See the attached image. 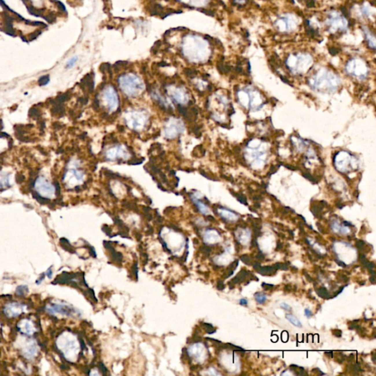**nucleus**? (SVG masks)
<instances>
[{"label":"nucleus","instance_id":"obj_1","mask_svg":"<svg viewBox=\"0 0 376 376\" xmlns=\"http://www.w3.org/2000/svg\"><path fill=\"white\" fill-rule=\"evenodd\" d=\"M340 84V79L328 70H320L310 80V84L320 92H333Z\"/></svg>","mask_w":376,"mask_h":376},{"label":"nucleus","instance_id":"obj_2","mask_svg":"<svg viewBox=\"0 0 376 376\" xmlns=\"http://www.w3.org/2000/svg\"><path fill=\"white\" fill-rule=\"evenodd\" d=\"M120 88L129 97L138 96L143 89V84L140 79L134 74H126L119 78Z\"/></svg>","mask_w":376,"mask_h":376},{"label":"nucleus","instance_id":"obj_3","mask_svg":"<svg viewBox=\"0 0 376 376\" xmlns=\"http://www.w3.org/2000/svg\"><path fill=\"white\" fill-rule=\"evenodd\" d=\"M34 189L36 194L40 198L48 200L55 197L58 187L45 176H39L35 180Z\"/></svg>","mask_w":376,"mask_h":376},{"label":"nucleus","instance_id":"obj_4","mask_svg":"<svg viewBox=\"0 0 376 376\" xmlns=\"http://www.w3.org/2000/svg\"><path fill=\"white\" fill-rule=\"evenodd\" d=\"M312 63V58L309 54H298L290 56L287 58V67L295 73H303L306 71Z\"/></svg>","mask_w":376,"mask_h":376},{"label":"nucleus","instance_id":"obj_5","mask_svg":"<svg viewBox=\"0 0 376 376\" xmlns=\"http://www.w3.org/2000/svg\"><path fill=\"white\" fill-rule=\"evenodd\" d=\"M346 71L358 78H364L368 73V67L364 61L359 58H354L346 65Z\"/></svg>","mask_w":376,"mask_h":376},{"label":"nucleus","instance_id":"obj_6","mask_svg":"<svg viewBox=\"0 0 376 376\" xmlns=\"http://www.w3.org/2000/svg\"><path fill=\"white\" fill-rule=\"evenodd\" d=\"M84 174L83 171L80 169H77L76 167H71L68 168L65 171L62 177V182L64 185L68 187H75V188L78 187L80 184L83 181Z\"/></svg>","mask_w":376,"mask_h":376},{"label":"nucleus","instance_id":"obj_7","mask_svg":"<svg viewBox=\"0 0 376 376\" xmlns=\"http://www.w3.org/2000/svg\"><path fill=\"white\" fill-rule=\"evenodd\" d=\"M329 30L331 32H337L339 30H344L347 27V21L344 16L336 11L330 13L327 20Z\"/></svg>","mask_w":376,"mask_h":376},{"label":"nucleus","instance_id":"obj_8","mask_svg":"<svg viewBox=\"0 0 376 376\" xmlns=\"http://www.w3.org/2000/svg\"><path fill=\"white\" fill-rule=\"evenodd\" d=\"M353 162L351 155L346 152H339L334 158V165L340 172L344 173L348 171L351 168L350 165L353 167Z\"/></svg>","mask_w":376,"mask_h":376},{"label":"nucleus","instance_id":"obj_9","mask_svg":"<svg viewBox=\"0 0 376 376\" xmlns=\"http://www.w3.org/2000/svg\"><path fill=\"white\" fill-rule=\"evenodd\" d=\"M171 121H168L165 127V137L169 139H174L182 133L184 131V125L180 120L172 119Z\"/></svg>","mask_w":376,"mask_h":376},{"label":"nucleus","instance_id":"obj_10","mask_svg":"<svg viewBox=\"0 0 376 376\" xmlns=\"http://www.w3.org/2000/svg\"><path fill=\"white\" fill-rule=\"evenodd\" d=\"M27 306L18 302H11L5 305L4 308V313L9 318L16 317L19 316L21 313L25 311Z\"/></svg>","mask_w":376,"mask_h":376},{"label":"nucleus","instance_id":"obj_11","mask_svg":"<svg viewBox=\"0 0 376 376\" xmlns=\"http://www.w3.org/2000/svg\"><path fill=\"white\" fill-rule=\"evenodd\" d=\"M104 96L108 110L113 111L118 106V96L113 86H108L104 90Z\"/></svg>","mask_w":376,"mask_h":376},{"label":"nucleus","instance_id":"obj_12","mask_svg":"<svg viewBox=\"0 0 376 376\" xmlns=\"http://www.w3.org/2000/svg\"><path fill=\"white\" fill-rule=\"evenodd\" d=\"M46 311L51 314H54L55 313L64 314V315L71 316L75 312L73 308L70 307L66 305L61 304H51L46 306Z\"/></svg>","mask_w":376,"mask_h":376},{"label":"nucleus","instance_id":"obj_13","mask_svg":"<svg viewBox=\"0 0 376 376\" xmlns=\"http://www.w3.org/2000/svg\"><path fill=\"white\" fill-rule=\"evenodd\" d=\"M17 328L20 332L27 336H32L36 332V328L34 323L28 318L23 319L17 325Z\"/></svg>","mask_w":376,"mask_h":376},{"label":"nucleus","instance_id":"obj_14","mask_svg":"<svg viewBox=\"0 0 376 376\" xmlns=\"http://www.w3.org/2000/svg\"><path fill=\"white\" fill-rule=\"evenodd\" d=\"M276 24L279 27V30L282 31L292 30V29H295V27H296L295 20H292V18L288 17V16H284V17L278 20Z\"/></svg>","mask_w":376,"mask_h":376},{"label":"nucleus","instance_id":"obj_15","mask_svg":"<svg viewBox=\"0 0 376 376\" xmlns=\"http://www.w3.org/2000/svg\"><path fill=\"white\" fill-rule=\"evenodd\" d=\"M173 99L180 105L186 104L188 101V96L185 90L182 88H176L173 92Z\"/></svg>","mask_w":376,"mask_h":376},{"label":"nucleus","instance_id":"obj_16","mask_svg":"<svg viewBox=\"0 0 376 376\" xmlns=\"http://www.w3.org/2000/svg\"><path fill=\"white\" fill-rule=\"evenodd\" d=\"M134 113H135L136 116H134V113L132 114L133 115L132 117V119H131L132 120L131 125L132 126L134 129H140L141 126L145 125L146 123V116L143 113H138L137 112H134Z\"/></svg>","mask_w":376,"mask_h":376},{"label":"nucleus","instance_id":"obj_17","mask_svg":"<svg viewBox=\"0 0 376 376\" xmlns=\"http://www.w3.org/2000/svg\"><path fill=\"white\" fill-rule=\"evenodd\" d=\"M10 173L0 171V190L10 187Z\"/></svg>","mask_w":376,"mask_h":376},{"label":"nucleus","instance_id":"obj_18","mask_svg":"<svg viewBox=\"0 0 376 376\" xmlns=\"http://www.w3.org/2000/svg\"><path fill=\"white\" fill-rule=\"evenodd\" d=\"M37 352V347L35 343L29 344L23 350V355L26 359H32L35 355Z\"/></svg>","mask_w":376,"mask_h":376},{"label":"nucleus","instance_id":"obj_19","mask_svg":"<svg viewBox=\"0 0 376 376\" xmlns=\"http://www.w3.org/2000/svg\"><path fill=\"white\" fill-rule=\"evenodd\" d=\"M192 201H193V204L196 205V207L198 208V210L201 213L204 214V215H206V214H207L209 212V209H208V207H207L205 204L202 201H200L197 197H196V195H193L192 196Z\"/></svg>","mask_w":376,"mask_h":376},{"label":"nucleus","instance_id":"obj_20","mask_svg":"<svg viewBox=\"0 0 376 376\" xmlns=\"http://www.w3.org/2000/svg\"><path fill=\"white\" fill-rule=\"evenodd\" d=\"M104 244L106 248H107L109 250H110V253H111V257L112 259L114 260V261L116 263L121 262V260H122V255H121V253H119V252L115 251V248L110 246V243L109 242H104Z\"/></svg>","mask_w":376,"mask_h":376},{"label":"nucleus","instance_id":"obj_21","mask_svg":"<svg viewBox=\"0 0 376 376\" xmlns=\"http://www.w3.org/2000/svg\"><path fill=\"white\" fill-rule=\"evenodd\" d=\"M363 30L366 42L368 43L369 46L372 49H375V35L370 30V29L366 28V27H364Z\"/></svg>","mask_w":376,"mask_h":376},{"label":"nucleus","instance_id":"obj_22","mask_svg":"<svg viewBox=\"0 0 376 376\" xmlns=\"http://www.w3.org/2000/svg\"><path fill=\"white\" fill-rule=\"evenodd\" d=\"M218 213L219 215L223 218V219L227 220H236L237 218V215H236L235 213H234L231 211L228 210L226 209H224V208H220L218 209Z\"/></svg>","mask_w":376,"mask_h":376},{"label":"nucleus","instance_id":"obj_23","mask_svg":"<svg viewBox=\"0 0 376 376\" xmlns=\"http://www.w3.org/2000/svg\"><path fill=\"white\" fill-rule=\"evenodd\" d=\"M277 270L278 269L276 268V266L273 265V266H271V267L270 266L260 267V268L257 270V271H258V272L259 273H260V274L267 276V275L273 274V273H275V272L277 271Z\"/></svg>","mask_w":376,"mask_h":376},{"label":"nucleus","instance_id":"obj_24","mask_svg":"<svg viewBox=\"0 0 376 376\" xmlns=\"http://www.w3.org/2000/svg\"><path fill=\"white\" fill-rule=\"evenodd\" d=\"M248 273V271H246V270H241L240 272H239V273H238V274L231 281V283H229V284H237V283H239V282L243 281L245 280V279L246 278V276H247Z\"/></svg>","mask_w":376,"mask_h":376},{"label":"nucleus","instance_id":"obj_25","mask_svg":"<svg viewBox=\"0 0 376 376\" xmlns=\"http://www.w3.org/2000/svg\"><path fill=\"white\" fill-rule=\"evenodd\" d=\"M286 318H287V320H288L292 324V325H295V326L299 327V328L300 327H302V324L301 322V321H300L299 320L295 317V316H294L293 314H286Z\"/></svg>","mask_w":376,"mask_h":376},{"label":"nucleus","instance_id":"obj_26","mask_svg":"<svg viewBox=\"0 0 376 376\" xmlns=\"http://www.w3.org/2000/svg\"><path fill=\"white\" fill-rule=\"evenodd\" d=\"M163 7L161 6L160 5H158V4H155L153 6H152L151 9H150V13L153 16H158L159 14H163Z\"/></svg>","mask_w":376,"mask_h":376},{"label":"nucleus","instance_id":"obj_27","mask_svg":"<svg viewBox=\"0 0 376 376\" xmlns=\"http://www.w3.org/2000/svg\"><path fill=\"white\" fill-rule=\"evenodd\" d=\"M359 259H360L361 262L362 263V265H363L366 268L372 269V268H374L375 266L374 263L367 261V260L366 259V258H365V256L363 255V254H361L360 257H359Z\"/></svg>","mask_w":376,"mask_h":376},{"label":"nucleus","instance_id":"obj_28","mask_svg":"<svg viewBox=\"0 0 376 376\" xmlns=\"http://www.w3.org/2000/svg\"><path fill=\"white\" fill-rule=\"evenodd\" d=\"M254 298H255L257 303H260V304H262V303H265L267 300L266 295L262 293V292H257V293H255L254 294Z\"/></svg>","mask_w":376,"mask_h":376},{"label":"nucleus","instance_id":"obj_29","mask_svg":"<svg viewBox=\"0 0 376 376\" xmlns=\"http://www.w3.org/2000/svg\"><path fill=\"white\" fill-rule=\"evenodd\" d=\"M16 295L18 296H24L28 292V287L25 285H21L16 288Z\"/></svg>","mask_w":376,"mask_h":376},{"label":"nucleus","instance_id":"obj_30","mask_svg":"<svg viewBox=\"0 0 376 376\" xmlns=\"http://www.w3.org/2000/svg\"><path fill=\"white\" fill-rule=\"evenodd\" d=\"M317 293L318 294L319 296L322 298H326V299L327 298H330V295L328 294L326 289L323 288V287H320V288L317 289Z\"/></svg>","mask_w":376,"mask_h":376},{"label":"nucleus","instance_id":"obj_31","mask_svg":"<svg viewBox=\"0 0 376 376\" xmlns=\"http://www.w3.org/2000/svg\"><path fill=\"white\" fill-rule=\"evenodd\" d=\"M50 81V78L49 75H44L40 77L38 80V84L40 86H44L48 84Z\"/></svg>","mask_w":376,"mask_h":376},{"label":"nucleus","instance_id":"obj_32","mask_svg":"<svg viewBox=\"0 0 376 376\" xmlns=\"http://www.w3.org/2000/svg\"><path fill=\"white\" fill-rule=\"evenodd\" d=\"M78 60V57L77 56H74L73 58H71V59H69V60L66 62V65H65V68L66 69H71L73 67V65H75L76 62Z\"/></svg>","mask_w":376,"mask_h":376},{"label":"nucleus","instance_id":"obj_33","mask_svg":"<svg viewBox=\"0 0 376 376\" xmlns=\"http://www.w3.org/2000/svg\"><path fill=\"white\" fill-rule=\"evenodd\" d=\"M204 328H205V330L207 331V332L208 333H209V334H212V333H215V330L214 329L213 326H212L211 324L204 323Z\"/></svg>","mask_w":376,"mask_h":376},{"label":"nucleus","instance_id":"obj_34","mask_svg":"<svg viewBox=\"0 0 376 376\" xmlns=\"http://www.w3.org/2000/svg\"><path fill=\"white\" fill-rule=\"evenodd\" d=\"M98 366H99V369L101 370V371H102V373H103V374H104V375L107 374V367H106V366H104V364L102 363V362H99V363L98 364Z\"/></svg>","mask_w":376,"mask_h":376},{"label":"nucleus","instance_id":"obj_35","mask_svg":"<svg viewBox=\"0 0 376 376\" xmlns=\"http://www.w3.org/2000/svg\"><path fill=\"white\" fill-rule=\"evenodd\" d=\"M185 73H186L187 76L189 77H193L194 76L195 74H196V71L194 70V69H185Z\"/></svg>","mask_w":376,"mask_h":376},{"label":"nucleus","instance_id":"obj_36","mask_svg":"<svg viewBox=\"0 0 376 376\" xmlns=\"http://www.w3.org/2000/svg\"><path fill=\"white\" fill-rule=\"evenodd\" d=\"M240 259H241V261H243V262L245 263V264H246V265H249V264H250V257H249L248 255H246V254L241 256Z\"/></svg>","mask_w":376,"mask_h":376},{"label":"nucleus","instance_id":"obj_37","mask_svg":"<svg viewBox=\"0 0 376 376\" xmlns=\"http://www.w3.org/2000/svg\"><path fill=\"white\" fill-rule=\"evenodd\" d=\"M274 265L276 266V268H277L278 270L281 269V270H287L288 269L287 265H286V264H284V263H277V264H275Z\"/></svg>","mask_w":376,"mask_h":376},{"label":"nucleus","instance_id":"obj_38","mask_svg":"<svg viewBox=\"0 0 376 376\" xmlns=\"http://www.w3.org/2000/svg\"><path fill=\"white\" fill-rule=\"evenodd\" d=\"M236 198H237L238 201H239V202L242 203V204H247V203H246V197H245L244 196H242V194H236Z\"/></svg>","mask_w":376,"mask_h":376},{"label":"nucleus","instance_id":"obj_39","mask_svg":"<svg viewBox=\"0 0 376 376\" xmlns=\"http://www.w3.org/2000/svg\"><path fill=\"white\" fill-rule=\"evenodd\" d=\"M261 287L265 289V290H270L272 287H273V285H272V284H266V283H262V284H261Z\"/></svg>","mask_w":376,"mask_h":376},{"label":"nucleus","instance_id":"obj_40","mask_svg":"<svg viewBox=\"0 0 376 376\" xmlns=\"http://www.w3.org/2000/svg\"><path fill=\"white\" fill-rule=\"evenodd\" d=\"M355 246H356V247L358 248H363L364 246V242L362 240H358L356 242V243H355Z\"/></svg>","mask_w":376,"mask_h":376},{"label":"nucleus","instance_id":"obj_41","mask_svg":"<svg viewBox=\"0 0 376 376\" xmlns=\"http://www.w3.org/2000/svg\"><path fill=\"white\" fill-rule=\"evenodd\" d=\"M281 307L282 309H284V310H287V311H290V310H291V307H290V306L286 303H281Z\"/></svg>","mask_w":376,"mask_h":376},{"label":"nucleus","instance_id":"obj_42","mask_svg":"<svg viewBox=\"0 0 376 376\" xmlns=\"http://www.w3.org/2000/svg\"><path fill=\"white\" fill-rule=\"evenodd\" d=\"M217 287H218V290H223V289H224V287H225L224 284H223V282L222 281H218V282Z\"/></svg>","mask_w":376,"mask_h":376},{"label":"nucleus","instance_id":"obj_43","mask_svg":"<svg viewBox=\"0 0 376 376\" xmlns=\"http://www.w3.org/2000/svg\"><path fill=\"white\" fill-rule=\"evenodd\" d=\"M304 314H305V315H306V317H308V318H309V317H310L312 315V312L310 311V310H309V309H305Z\"/></svg>","mask_w":376,"mask_h":376},{"label":"nucleus","instance_id":"obj_44","mask_svg":"<svg viewBox=\"0 0 376 376\" xmlns=\"http://www.w3.org/2000/svg\"><path fill=\"white\" fill-rule=\"evenodd\" d=\"M333 333L334 336H337V337H341L342 336V331L340 330H335L333 331Z\"/></svg>","mask_w":376,"mask_h":376},{"label":"nucleus","instance_id":"obj_45","mask_svg":"<svg viewBox=\"0 0 376 376\" xmlns=\"http://www.w3.org/2000/svg\"><path fill=\"white\" fill-rule=\"evenodd\" d=\"M46 276H48L49 278H51V276H52V270H51V267H50L46 272Z\"/></svg>","mask_w":376,"mask_h":376},{"label":"nucleus","instance_id":"obj_46","mask_svg":"<svg viewBox=\"0 0 376 376\" xmlns=\"http://www.w3.org/2000/svg\"><path fill=\"white\" fill-rule=\"evenodd\" d=\"M239 304L242 305V306H245V305H247L248 304V301L246 299L242 298V299L239 300Z\"/></svg>","mask_w":376,"mask_h":376},{"label":"nucleus","instance_id":"obj_47","mask_svg":"<svg viewBox=\"0 0 376 376\" xmlns=\"http://www.w3.org/2000/svg\"><path fill=\"white\" fill-rule=\"evenodd\" d=\"M260 267H261V265H260V264H259V262H258V261H255V262L253 263V268H254V269H256V270H258V269H259V268H260Z\"/></svg>","mask_w":376,"mask_h":376},{"label":"nucleus","instance_id":"obj_48","mask_svg":"<svg viewBox=\"0 0 376 376\" xmlns=\"http://www.w3.org/2000/svg\"><path fill=\"white\" fill-rule=\"evenodd\" d=\"M257 258L258 259L262 260V259H264V255H263L262 253H259V254H258V255H257Z\"/></svg>","mask_w":376,"mask_h":376},{"label":"nucleus","instance_id":"obj_49","mask_svg":"<svg viewBox=\"0 0 376 376\" xmlns=\"http://www.w3.org/2000/svg\"><path fill=\"white\" fill-rule=\"evenodd\" d=\"M58 5H59V7H60V8L61 10H65V6H64L63 4L61 3V2H58Z\"/></svg>","mask_w":376,"mask_h":376},{"label":"nucleus","instance_id":"obj_50","mask_svg":"<svg viewBox=\"0 0 376 376\" xmlns=\"http://www.w3.org/2000/svg\"><path fill=\"white\" fill-rule=\"evenodd\" d=\"M251 245H252V246H255L256 245H257V239H253V240H252Z\"/></svg>","mask_w":376,"mask_h":376},{"label":"nucleus","instance_id":"obj_51","mask_svg":"<svg viewBox=\"0 0 376 376\" xmlns=\"http://www.w3.org/2000/svg\"><path fill=\"white\" fill-rule=\"evenodd\" d=\"M370 281L373 283V284H375V276H372L370 279Z\"/></svg>","mask_w":376,"mask_h":376},{"label":"nucleus","instance_id":"obj_52","mask_svg":"<svg viewBox=\"0 0 376 376\" xmlns=\"http://www.w3.org/2000/svg\"><path fill=\"white\" fill-rule=\"evenodd\" d=\"M281 245L280 243L278 244V248H279H279H281Z\"/></svg>","mask_w":376,"mask_h":376},{"label":"nucleus","instance_id":"obj_53","mask_svg":"<svg viewBox=\"0 0 376 376\" xmlns=\"http://www.w3.org/2000/svg\"><path fill=\"white\" fill-rule=\"evenodd\" d=\"M235 1H236V2H242V1H243V0H235Z\"/></svg>","mask_w":376,"mask_h":376},{"label":"nucleus","instance_id":"obj_54","mask_svg":"<svg viewBox=\"0 0 376 376\" xmlns=\"http://www.w3.org/2000/svg\"><path fill=\"white\" fill-rule=\"evenodd\" d=\"M152 1H154V0H152Z\"/></svg>","mask_w":376,"mask_h":376}]
</instances>
